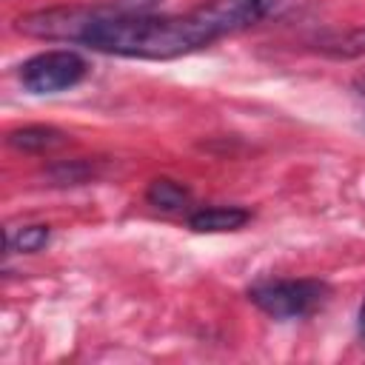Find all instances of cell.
Masks as SVG:
<instances>
[{"label": "cell", "instance_id": "1", "mask_svg": "<svg viewBox=\"0 0 365 365\" xmlns=\"http://www.w3.org/2000/svg\"><path fill=\"white\" fill-rule=\"evenodd\" d=\"M288 0H205L185 14H131L114 6H54L20 14L14 29L131 60H174L277 14Z\"/></svg>", "mask_w": 365, "mask_h": 365}, {"label": "cell", "instance_id": "2", "mask_svg": "<svg viewBox=\"0 0 365 365\" xmlns=\"http://www.w3.org/2000/svg\"><path fill=\"white\" fill-rule=\"evenodd\" d=\"M248 299L274 319H302L322 308L328 285L322 279H262L248 288Z\"/></svg>", "mask_w": 365, "mask_h": 365}, {"label": "cell", "instance_id": "3", "mask_svg": "<svg viewBox=\"0 0 365 365\" xmlns=\"http://www.w3.org/2000/svg\"><path fill=\"white\" fill-rule=\"evenodd\" d=\"M88 74V63L74 48H48L29 57L17 77L29 94H60L83 83Z\"/></svg>", "mask_w": 365, "mask_h": 365}, {"label": "cell", "instance_id": "4", "mask_svg": "<svg viewBox=\"0 0 365 365\" xmlns=\"http://www.w3.org/2000/svg\"><path fill=\"white\" fill-rule=\"evenodd\" d=\"M251 220V211L242 205H208L188 214V228L197 234H225L240 231Z\"/></svg>", "mask_w": 365, "mask_h": 365}, {"label": "cell", "instance_id": "5", "mask_svg": "<svg viewBox=\"0 0 365 365\" xmlns=\"http://www.w3.org/2000/svg\"><path fill=\"white\" fill-rule=\"evenodd\" d=\"M6 140L11 148L29 151V154H43V151H51V148H60L68 143L66 131H60L54 125H23V128L9 131Z\"/></svg>", "mask_w": 365, "mask_h": 365}, {"label": "cell", "instance_id": "6", "mask_svg": "<svg viewBox=\"0 0 365 365\" xmlns=\"http://www.w3.org/2000/svg\"><path fill=\"white\" fill-rule=\"evenodd\" d=\"M51 228L43 222H26V225H9L6 228V254H37L48 245Z\"/></svg>", "mask_w": 365, "mask_h": 365}, {"label": "cell", "instance_id": "7", "mask_svg": "<svg viewBox=\"0 0 365 365\" xmlns=\"http://www.w3.org/2000/svg\"><path fill=\"white\" fill-rule=\"evenodd\" d=\"M145 200H148V205H154L157 211H180V208L188 205L191 191H188L182 182L171 180V177H157V180L148 182Z\"/></svg>", "mask_w": 365, "mask_h": 365}, {"label": "cell", "instance_id": "8", "mask_svg": "<svg viewBox=\"0 0 365 365\" xmlns=\"http://www.w3.org/2000/svg\"><path fill=\"white\" fill-rule=\"evenodd\" d=\"M319 48L331 57H359L365 54V29H351L331 40H319Z\"/></svg>", "mask_w": 365, "mask_h": 365}, {"label": "cell", "instance_id": "9", "mask_svg": "<svg viewBox=\"0 0 365 365\" xmlns=\"http://www.w3.org/2000/svg\"><path fill=\"white\" fill-rule=\"evenodd\" d=\"M91 174V168L86 165V163H60V165H54L51 168V177L57 180V182H68V185H74V182H83L86 177Z\"/></svg>", "mask_w": 365, "mask_h": 365}, {"label": "cell", "instance_id": "10", "mask_svg": "<svg viewBox=\"0 0 365 365\" xmlns=\"http://www.w3.org/2000/svg\"><path fill=\"white\" fill-rule=\"evenodd\" d=\"M163 3V0H114L111 6L120 11H131V14H151V9Z\"/></svg>", "mask_w": 365, "mask_h": 365}, {"label": "cell", "instance_id": "11", "mask_svg": "<svg viewBox=\"0 0 365 365\" xmlns=\"http://www.w3.org/2000/svg\"><path fill=\"white\" fill-rule=\"evenodd\" d=\"M356 328H359V339L365 342V302H362V308H359V319H356Z\"/></svg>", "mask_w": 365, "mask_h": 365}, {"label": "cell", "instance_id": "12", "mask_svg": "<svg viewBox=\"0 0 365 365\" xmlns=\"http://www.w3.org/2000/svg\"><path fill=\"white\" fill-rule=\"evenodd\" d=\"M354 86H356V91L365 97V77H356V83H354Z\"/></svg>", "mask_w": 365, "mask_h": 365}]
</instances>
